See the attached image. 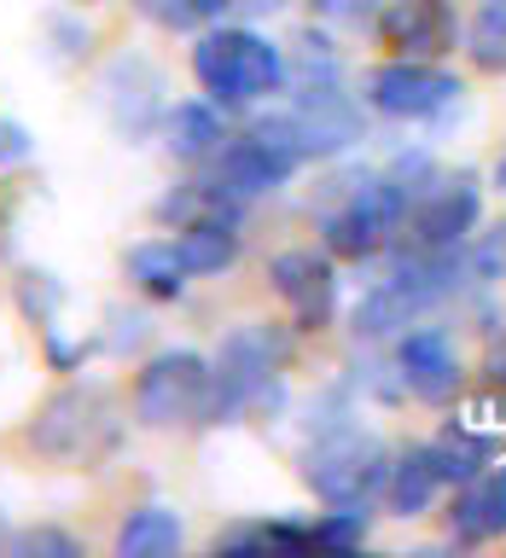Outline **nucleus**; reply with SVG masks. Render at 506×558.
Returning a JSON list of instances; mask_svg holds the SVG:
<instances>
[{
    "label": "nucleus",
    "instance_id": "5701e85b",
    "mask_svg": "<svg viewBox=\"0 0 506 558\" xmlns=\"http://www.w3.org/2000/svg\"><path fill=\"white\" fill-rule=\"evenodd\" d=\"M140 12L152 17V24H164V29H192L198 24V12L186 7V0H134Z\"/></svg>",
    "mask_w": 506,
    "mask_h": 558
},
{
    "label": "nucleus",
    "instance_id": "ddd939ff",
    "mask_svg": "<svg viewBox=\"0 0 506 558\" xmlns=\"http://www.w3.org/2000/svg\"><path fill=\"white\" fill-rule=\"evenodd\" d=\"M419 314H431V308L419 303V296H413V291H408V286H401V279L390 274V279H378V286L361 296L349 320H356V338H366V343H384V338H401L408 326H419Z\"/></svg>",
    "mask_w": 506,
    "mask_h": 558
},
{
    "label": "nucleus",
    "instance_id": "6ab92c4d",
    "mask_svg": "<svg viewBox=\"0 0 506 558\" xmlns=\"http://www.w3.org/2000/svg\"><path fill=\"white\" fill-rule=\"evenodd\" d=\"M425 448H431L436 471H443V483H466L471 471H483L489 460H495V436L466 430L460 418H454V425H443V436H436V442H425Z\"/></svg>",
    "mask_w": 506,
    "mask_h": 558
},
{
    "label": "nucleus",
    "instance_id": "20e7f679",
    "mask_svg": "<svg viewBox=\"0 0 506 558\" xmlns=\"http://www.w3.org/2000/svg\"><path fill=\"white\" fill-rule=\"evenodd\" d=\"M204 396H209V361L198 349H157L134 378V418L152 430L198 425Z\"/></svg>",
    "mask_w": 506,
    "mask_h": 558
},
{
    "label": "nucleus",
    "instance_id": "a211bd4d",
    "mask_svg": "<svg viewBox=\"0 0 506 558\" xmlns=\"http://www.w3.org/2000/svg\"><path fill=\"white\" fill-rule=\"evenodd\" d=\"M129 279L146 296H157V303H174V296L186 291V262L181 251H174V239H146V244H134L129 251Z\"/></svg>",
    "mask_w": 506,
    "mask_h": 558
},
{
    "label": "nucleus",
    "instance_id": "4be33fe9",
    "mask_svg": "<svg viewBox=\"0 0 506 558\" xmlns=\"http://www.w3.org/2000/svg\"><path fill=\"white\" fill-rule=\"evenodd\" d=\"M17 303H24V314H35V320H52V308L64 303V286H59L52 274H24Z\"/></svg>",
    "mask_w": 506,
    "mask_h": 558
},
{
    "label": "nucleus",
    "instance_id": "7ed1b4c3",
    "mask_svg": "<svg viewBox=\"0 0 506 558\" xmlns=\"http://www.w3.org/2000/svg\"><path fill=\"white\" fill-rule=\"evenodd\" d=\"M390 448L378 430H361L356 418L326 436H314V448L303 453V483L326 506H373L390 483Z\"/></svg>",
    "mask_w": 506,
    "mask_h": 558
},
{
    "label": "nucleus",
    "instance_id": "aec40b11",
    "mask_svg": "<svg viewBox=\"0 0 506 558\" xmlns=\"http://www.w3.org/2000/svg\"><path fill=\"white\" fill-rule=\"evenodd\" d=\"M466 52H471V64H478V70H489V76H501V70H506V0H483V7L471 12Z\"/></svg>",
    "mask_w": 506,
    "mask_h": 558
},
{
    "label": "nucleus",
    "instance_id": "f3484780",
    "mask_svg": "<svg viewBox=\"0 0 506 558\" xmlns=\"http://www.w3.org/2000/svg\"><path fill=\"white\" fill-rule=\"evenodd\" d=\"M174 251H181L192 279H216L239 262L244 244L233 233V221H192V227H174Z\"/></svg>",
    "mask_w": 506,
    "mask_h": 558
},
{
    "label": "nucleus",
    "instance_id": "c756f323",
    "mask_svg": "<svg viewBox=\"0 0 506 558\" xmlns=\"http://www.w3.org/2000/svg\"><path fill=\"white\" fill-rule=\"evenodd\" d=\"M76 7H94V0H76Z\"/></svg>",
    "mask_w": 506,
    "mask_h": 558
},
{
    "label": "nucleus",
    "instance_id": "a878e982",
    "mask_svg": "<svg viewBox=\"0 0 506 558\" xmlns=\"http://www.w3.org/2000/svg\"><path fill=\"white\" fill-rule=\"evenodd\" d=\"M314 12L332 17V24H366V17H373V0H314Z\"/></svg>",
    "mask_w": 506,
    "mask_h": 558
},
{
    "label": "nucleus",
    "instance_id": "cd10ccee",
    "mask_svg": "<svg viewBox=\"0 0 506 558\" xmlns=\"http://www.w3.org/2000/svg\"><path fill=\"white\" fill-rule=\"evenodd\" d=\"M52 41H59V59H82V52H87V29H70L64 17H52Z\"/></svg>",
    "mask_w": 506,
    "mask_h": 558
},
{
    "label": "nucleus",
    "instance_id": "bb28decb",
    "mask_svg": "<svg viewBox=\"0 0 506 558\" xmlns=\"http://www.w3.org/2000/svg\"><path fill=\"white\" fill-rule=\"evenodd\" d=\"M17 553H64V558H76V541L59 535V530H29V535H17Z\"/></svg>",
    "mask_w": 506,
    "mask_h": 558
},
{
    "label": "nucleus",
    "instance_id": "f03ea898",
    "mask_svg": "<svg viewBox=\"0 0 506 558\" xmlns=\"http://www.w3.org/2000/svg\"><path fill=\"white\" fill-rule=\"evenodd\" d=\"M291 361V338L279 326H256L244 320L221 338L216 361H209V396L198 425H233L239 413L279 401V366Z\"/></svg>",
    "mask_w": 506,
    "mask_h": 558
},
{
    "label": "nucleus",
    "instance_id": "412c9836",
    "mask_svg": "<svg viewBox=\"0 0 506 558\" xmlns=\"http://www.w3.org/2000/svg\"><path fill=\"white\" fill-rule=\"evenodd\" d=\"M366 523V506H332L326 518H314V547H361Z\"/></svg>",
    "mask_w": 506,
    "mask_h": 558
},
{
    "label": "nucleus",
    "instance_id": "4468645a",
    "mask_svg": "<svg viewBox=\"0 0 506 558\" xmlns=\"http://www.w3.org/2000/svg\"><path fill=\"white\" fill-rule=\"evenodd\" d=\"M221 140H227V129L209 99H181L164 111V146L174 163H204V157L221 151Z\"/></svg>",
    "mask_w": 506,
    "mask_h": 558
},
{
    "label": "nucleus",
    "instance_id": "393cba45",
    "mask_svg": "<svg viewBox=\"0 0 506 558\" xmlns=\"http://www.w3.org/2000/svg\"><path fill=\"white\" fill-rule=\"evenodd\" d=\"M47 355H52V366H59V373H76V366L87 361V343H70L59 326H47Z\"/></svg>",
    "mask_w": 506,
    "mask_h": 558
},
{
    "label": "nucleus",
    "instance_id": "39448f33",
    "mask_svg": "<svg viewBox=\"0 0 506 558\" xmlns=\"http://www.w3.org/2000/svg\"><path fill=\"white\" fill-rule=\"evenodd\" d=\"M460 94H466V82L436 59H401L396 52L390 64L366 70V105L390 122H436L460 105Z\"/></svg>",
    "mask_w": 506,
    "mask_h": 558
},
{
    "label": "nucleus",
    "instance_id": "423d86ee",
    "mask_svg": "<svg viewBox=\"0 0 506 558\" xmlns=\"http://www.w3.org/2000/svg\"><path fill=\"white\" fill-rule=\"evenodd\" d=\"M483 221V186L471 169L436 174L408 209V251H466V239Z\"/></svg>",
    "mask_w": 506,
    "mask_h": 558
},
{
    "label": "nucleus",
    "instance_id": "6e6552de",
    "mask_svg": "<svg viewBox=\"0 0 506 558\" xmlns=\"http://www.w3.org/2000/svg\"><path fill=\"white\" fill-rule=\"evenodd\" d=\"M268 279L303 331H321L332 320V308H338V256L332 251H309V244L279 251L268 262Z\"/></svg>",
    "mask_w": 506,
    "mask_h": 558
},
{
    "label": "nucleus",
    "instance_id": "0eeeda50",
    "mask_svg": "<svg viewBox=\"0 0 506 558\" xmlns=\"http://www.w3.org/2000/svg\"><path fill=\"white\" fill-rule=\"evenodd\" d=\"M29 442L52 453V460H94L99 448L117 442V418H111V396L99 384H76V390H59L35 418Z\"/></svg>",
    "mask_w": 506,
    "mask_h": 558
},
{
    "label": "nucleus",
    "instance_id": "9b49d317",
    "mask_svg": "<svg viewBox=\"0 0 506 558\" xmlns=\"http://www.w3.org/2000/svg\"><path fill=\"white\" fill-rule=\"evenodd\" d=\"M303 169L291 151H279L274 140H262L256 129L251 134H239V140H221V151H216V181L233 192V198H262V192H279L291 181V174Z\"/></svg>",
    "mask_w": 506,
    "mask_h": 558
},
{
    "label": "nucleus",
    "instance_id": "f257e3e1",
    "mask_svg": "<svg viewBox=\"0 0 506 558\" xmlns=\"http://www.w3.org/2000/svg\"><path fill=\"white\" fill-rule=\"evenodd\" d=\"M192 76L216 105H262L291 87V59L251 24H216L192 47Z\"/></svg>",
    "mask_w": 506,
    "mask_h": 558
},
{
    "label": "nucleus",
    "instance_id": "c85d7f7f",
    "mask_svg": "<svg viewBox=\"0 0 506 558\" xmlns=\"http://www.w3.org/2000/svg\"><path fill=\"white\" fill-rule=\"evenodd\" d=\"M495 186H501V198H506V151L495 157Z\"/></svg>",
    "mask_w": 506,
    "mask_h": 558
},
{
    "label": "nucleus",
    "instance_id": "9d476101",
    "mask_svg": "<svg viewBox=\"0 0 506 558\" xmlns=\"http://www.w3.org/2000/svg\"><path fill=\"white\" fill-rule=\"evenodd\" d=\"M378 41L396 47L401 59H443L460 41V17L448 0H396L378 12Z\"/></svg>",
    "mask_w": 506,
    "mask_h": 558
},
{
    "label": "nucleus",
    "instance_id": "2eb2a0df",
    "mask_svg": "<svg viewBox=\"0 0 506 558\" xmlns=\"http://www.w3.org/2000/svg\"><path fill=\"white\" fill-rule=\"evenodd\" d=\"M181 541H186L181 512L164 506V500H146V506H134V512L122 518L117 553L122 558H169V553H181Z\"/></svg>",
    "mask_w": 506,
    "mask_h": 558
},
{
    "label": "nucleus",
    "instance_id": "b1692460",
    "mask_svg": "<svg viewBox=\"0 0 506 558\" xmlns=\"http://www.w3.org/2000/svg\"><path fill=\"white\" fill-rule=\"evenodd\" d=\"M35 151V140L24 122H12V117H0V163H24V157Z\"/></svg>",
    "mask_w": 506,
    "mask_h": 558
},
{
    "label": "nucleus",
    "instance_id": "f8f14e48",
    "mask_svg": "<svg viewBox=\"0 0 506 558\" xmlns=\"http://www.w3.org/2000/svg\"><path fill=\"white\" fill-rule=\"evenodd\" d=\"M448 535L454 541H501L506 535V465L489 460L483 471H471L454 495V512H448Z\"/></svg>",
    "mask_w": 506,
    "mask_h": 558
},
{
    "label": "nucleus",
    "instance_id": "dca6fc26",
    "mask_svg": "<svg viewBox=\"0 0 506 558\" xmlns=\"http://www.w3.org/2000/svg\"><path fill=\"white\" fill-rule=\"evenodd\" d=\"M436 495H443V471H436L431 448L419 442V448H408V453H396L390 483H384V506H390L396 518H425Z\"/></svg>",
    "mask_w": 506,
    "mask_h": 558
},
{
    "label": "nucleus",
    "instance_id": "1a4fd4ad",
    "mask_svg": "<svg viewBox=\"0 0 506 558\" xmlns=\"http://www.w3.org/2000/svg\"><path fill=\"white\" fill-rule=\"evenodd\" d=\"M396 378L408 384V396L419 401H448L460 390V349H454L448 326H413L396 338Z\"/></svg>",
    "mask_w": 506,
    "mask_h": 558
}]
</instances>
